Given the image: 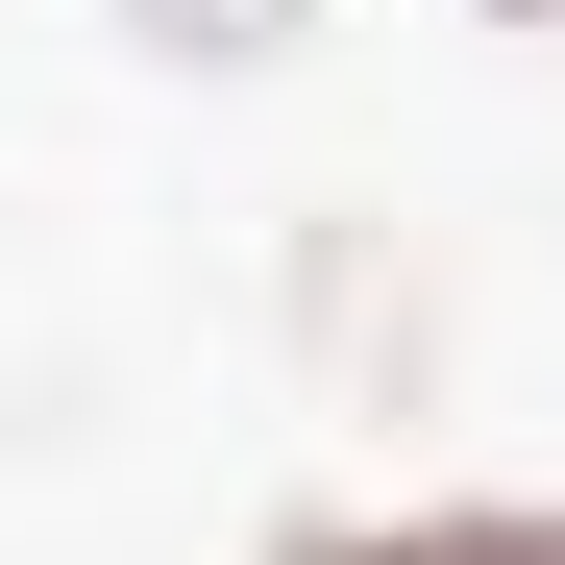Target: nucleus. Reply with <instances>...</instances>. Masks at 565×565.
Masks as SVG:
<instances>
[{"instance_id":"obj_2","label":"nucleus","mask_w":565,"mask_h":565,"mask_svg":"<svg viewBox=\"0 0 565 565\" xmlns=\"http://www.w3.org/2000/svg\"><path fill=\"white\" fill-rule=\"evenodd\" d=\"M124 25H148V50H296L320 0H124Z\"/></svg>"},{"instance_id":"obj_1","label":"nucleus","mask_w":565,"mask_h":565,"mask_svg":"<svg viewBox=\"0 0 565 565\" xmlns=\"http://www.w3.org/2000/svg\"><path fill=\"white\" fill-rule=\"evenodd\" d=\"M320 565H565V516H344Z\"/></svg>"},{"instance_id":"obj_3","label":"nucleus","mask_w":565,"mask_h":565,"mask_svg":"<svg viewBox=\"0 0 565 565\" xmlns=\"http://www.w3.org/2000/svg\"><path fill=\"white\" fill-rule=\"evenodd\" d=\"M516 25H541V0H516Z\"/></svg>"}]
</instances>
